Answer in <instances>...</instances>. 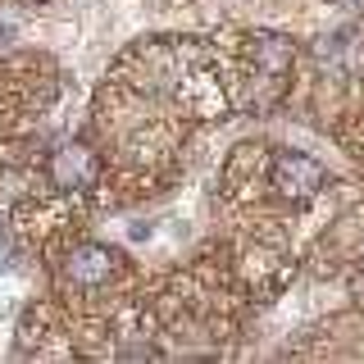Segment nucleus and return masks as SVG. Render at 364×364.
<instances>
[{
	"instance_id": "nucleus-1",
	"label": "nucleus",
	"mask_w": 364,
	"mask_h": 364,
	"mask_svg": "<svg viewBox=\"0 0 364 364\" xmlns=\"http://www.w3.org/2000/svg\"><path fill=\"white\" fill-rule=\"evenodd\" d=\"M273 187L291 200H310L323 187V168H318V159L301 155V151H282L273 159Z\"/></svg>"
},
{
	"instance_id": "nucleus-2",
	"label": "nucleus",
	"mask_w": 364,
	"mask_h": 364,
	"mask_svg": "<svg viewBox=\"0 0 364 364\" xmlns=\"http://www.w3.org/2000/svg\"><path fill=\"white\" fill-rule=\"evenodd\" d=\"M114 273V255L105 246H96V242H87V246H73L68 250V259H64V278L73 282V287H100Z\"/></svg>"
},
{
	"instance_id": "nucleus-3",
	"label": "nucleus",
	"mask_w": 364,
	"mask_h": 364,
	"mask_svg": "<svg viewBox=\"0 0 364 364\" xmlns=\"http://www.w3.org/2000/svg\"><path fill=\"white\" fill-rule=\"evenodd\" d=\"M50 178L55 187H91L96 182V159H91L87 146H60V151L50 155Z\"/></svg>"
},
{
	"instance_id": "nucleus-4",
	"label": "nucleus",
	"mask_w": 364,
	"mask_h": 364,
	"mask_svg": "<svg viewBox=\"0 0 364 364\" xmlns=\"http://www.w3.org/2000/svg\"><path fill=\"white\" fill-rule=\"evenodd\" d=\"M0 41H14V23H0Z\"/></svg>"
}]
</instances>
